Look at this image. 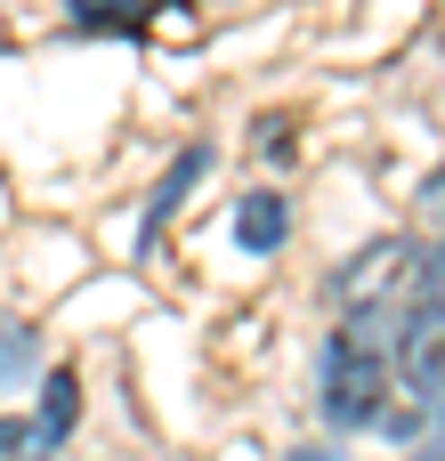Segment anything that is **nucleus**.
Wrapping results in <instances>:
<instances>
[{
	"label": "nucleus",
	"mask_w": 445,
	"mask_h": 461,
	"mask_svg": "<svg viewBox=\"0 0 445 461\" xmlns=\"http://www.w3.org/2000/svg\"><path fill=\"white\" fill-rule=\"evenodd\" d=\"M316 389H324V413H332L341 429H389V421H397V365H389L381 324L349 316V324L324 340Z\"/></svg>",
	"instance_id": "obj_1"
},
{
	"label": "nucleus",
	"mask_w": 445,
	"mask_h": 461,
	"mask_svg": "<svg viewBox=\"0 0 445 461\" xmlns=\"http://www.w3.org/2000/svg\"><path fill=\"white\" fill-rule=\"evenodd\" d=\"M422 276H430V251L413 235H381V243H365L332 267V300H341V316L397 324V316L422 308Z\"/></svg>",
	"instance_id": "obj_2"
},
{
	"label": "nucleus",
	"mask_w": 445,
	"mask_h": 461,
	"mask_svg": "<svg viewBox=\"0 0 445 461\" xmlns=\"http://www.w3.org/2000/svg\"><path fill=\"white\" fill-rule=\"evenodd\" d=\"M389 365H397V389H405V405H397L389 429L438 421V413H445V308H413V316H397Z\"/></svg>",
	"instance_id": "obj_3"
},
{
	"label": "nucleus",
	"mask_w": 445,
	"mask_h": 461,
	"mask_svg": "<svg viewBox=\"0 0 445 461\" xmlns=\"http://www.w3.org/2000/svg\"><path fill=\"white\" fill-rule=\"evenodd\" d=\"M284 227H292L284 194H243V203H235V243H243V251H276Z\"/></svg>",
	"instance_id": "obj_4"
},
{
	"label": "nucleus",
	"mask_w": 445,
	"mask_h": 461,
	"mask_svg": "<svg viewBox=\"0 0 445 461\" xmlns=\"http://www.w3.org/2000/svg\"><path fill=\"white\" fill-rule=\"evenodd\" d=\"M73 373H49V405L32 413V454H49V446H65V429H73Z\"/></svg>",
	"instance_id": "obj_5"
},
{
	"label": "nucleus",
	"mask_w": 445,
	"mask_h": 461,
	"mask_svg": "<svg viewBox=\"0 0 445 461\" xmlns=\"http://www.w3.org/2000/svg\"><path fill=\"white\" fill-rule=\"evenodd\" d=\"M146 8H154V0H73V16H81V24H114V32H138V24H146Z\"/></svg>",
	"instance_id": "obj_6"
},
{
	"label": "nucleus",
	"mask_w": 445,
	"mask_h": 461,
	"mask_svg": "<svg viewBox=\"0 0 445 461\" xmlns=\"http://www.w3.org/2000/svg\"><path fill=\"white\" fill-rule=\"evenodd\" d=\"M203 162H211V154H203V146H195V154H178V170H170V178H162V186H154V219H162V211H170V203H178V194H186V186H195V178H203ZM154 219H146V227H154Z\"/></svg>",
	"instance_id": "obj_7"
},
{
	"label": "nucleus",
	"mask_w": 445,
	"mask_h": 461,
	"mask_svg": "<svg viewBox=\"0 0 445 461\" xmlns=\"http://www.w3.org/2000/svg\"><path fill=\"white\" fill-rule=\"evenodd\" d=\"M24 365H32V340H24V332H16V324L0 316V381H16Z\"/></svg>",
	"instance_id": "obj_8"
},
{
	"label": "nucleus",
	"mask_w": 445,
	"mask_h": 461,
	"mask_svg": "<svg viewBox=\"0 0 445 461\" xmlns=\"http://www.w3.org/2000/svg\"><path fill=\"white\" fill-rule=\"evenodd\" d=\"M413 203H422V219H430V227H445V162L422 178V194H413Z\"/></svg>",
	"instance_id": "obj_9"
},
{
	"label": "nucleus",
	"mask_w": 445,
	"mask_h": 461,
	"mask_svg": "<svg viewBox=\"0 0 445 461\" xmlns=\"http://www.w3.org/2000/svg\"><path fill=\"white\" fill-rule=\"evenodd\" d=\"M422 308H445V243L430 251V276H422Z\"/></svg>",
	"instance_id": "obj_10"
},
{
	"label": "nucleus",
	"mask_w": 445,
	"mask_h": 461,
	"mask_svg": "<svg viewBox=\"0 0 445 461\" xmlns=\"http://www.w3.org/2000/svg\"><path fill=\"white\" fill-rule=\"evenodd\" d=\"M292 461H332V454H316V446H300V454H292Z\"/></svg>",
	"instance_id": "obj_11"
},
{
	"label": "nucleus",
	"mask_w": 445,
	"mask_h": 461,
	"mask_svg": "<svg viewBox=\"0 0 445 461\" xmlns=\"http://www.w3.org/2000/svg\"><path fill=\"white\" fill-rule=\"evenodd\" d=\"M422 461H445V446H438V454H422Z\"/></svg>",
	"instance_id": "obj_12"
}]
</instances>
